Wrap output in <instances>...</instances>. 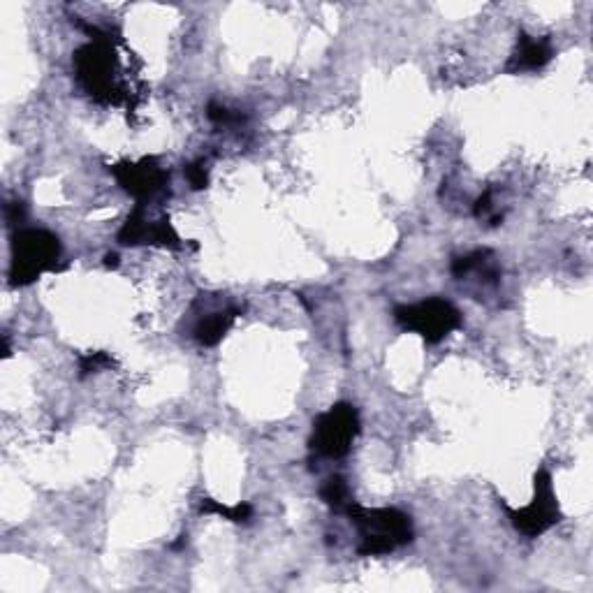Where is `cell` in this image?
Returning <instances> with one entry per match:
<instances>
[{"instance_id":"obj_6","label":"cell","mask_w":593,"mask_h":593,"mask_svg":"<svg viewBox=\"0 0 593 593\" xmlns=\"http://www.w3.org/2000/svg\"><path fill=\"white\" fill-rule=\"evenodd\" d=\"M503 508L508 512L512 526L526 538H540L552 526L561 522V508L559 501H556L552 475H549L547 468H540L536 473V480H533V499L529 505H524V508H510V505L503 503Z\"/></svg>"},{"instance_id":"obj_13","label":"cell","mask_w":593,"mask_h":593,"mask_svg":"<svg viewBox=\"0 0 593 593\" xmlns=\"http://www.w3.org/2000/svg\"><path fill=\"white\" fill-rule=\"evenodd\" d=\"M207 116H209L211 123H216V126H234V123L244 121V116L230 112L228 107L218 105V102H209Z\"/></svg>"},{"instance_id":"obj_4","label":"cell","mask_w":593,"mask_h":593,"mask_svg":"<svg viewBox=\"0 0 593 593\" xmlns=\"http://www.w3.org/2000/svg\"><path fill=\"white\" fill-rule=\"evenodd\" d=\"M394 322L406 332L420 334L424 341L434 346L461 327V313L448 299L429 297L417 304L397 306Z\"/></svg>"},{"instance_id":"obj_18","label":"cell","mask_w":593,"mask_h":593,"mask_svg":"<svg viewBox=\"0 0 593 593\" xmlns=\"http://www.w3.org/2000/svg\"><path fill=\"white\" fill-rule=\"evenodd\" d=\"M105 265H107L109 269H116V267H119V255H116V253H107V255H105Z\"/></svg>"},{"instance_id":"obj_12","label":"cell","mask_w":593,"mask_h":593,"mask_svg":"<svg viewBox=\"0 0 593 593\" xmlns=\"http://www.w3.org/2000/svg\"><path fill=\"white\" fill-rule=\"evenodd\" d=\"M320 499L325 501L332 510H339V512H346V508L353 499H350V489H348V482L341 478V475H334V478H329L325 485L320 489Z\"/></svg>"},{"instance_id":"obj_5","label":"cell","mask_w":593,"mask_h":593,"mask_svg":"<svg viewBox=\"0 0 593 593\" xmlns=\"http://www.w3.org/2000/svg\"><path fill=\"white\" fill-rule=\"evenodd\" d=\"M357 436H360V413L355 406L341 401V404H334L329 411L316 417L311 450L327 459H343L353 450Z\"/></svg>"},{"instance_id":"obj_8","label":"cell","mask_w":593,"mask_h":593,"mask_svg":"<svg viewBox=\"0 0 593 593\" xmlns=\"http://www.w3.org/2000/svg\"><path fill=\"white\" fill-rule=\"evenodd\" d=\"M119 241L123 246H163V248H181V237L177 230L172 228L170 218H160V221H151L146 216V204H137L130 211V216L119 230Z\"/></svg>"},{"instance_id":"obj_7","label":"cell","mask_w":593,"mask_h":593,"mask_svg":"<svg viewBox=\"0 0 593 593\" xmlns=\"http://www.w3.org/2000/svg\"><path fill=\"white\" fill-rule=\"evenodd\" d=\"M114 179L119 186L133 197L137 204H149L153 197H158L170 183V172L160 167L156 158H142L137 163H119L112 167Z\"/></svg>"},{"instance_id":"obj_1","label":"cell","mask_w":593,"mask_h":593,"mask_svg":"<svg viewBox=\"0 0 593 593\" xmlns=\"http://www.w3.org/2000/svg\"><path fill=\"white\" fill-rule=\"evenodd\" d=\"M346 515L360 531L362 556H383L392 549L413 543V522L406 512L397 508H362L360 503H350Z\"/></svg>"},{"instance_id":"obj_11","label":"cell","mask_w":593,"mask_h":593,"mask_svg":"<svg viewBox=\"0 0 593 593\" xmlns=\"http://www.w3.org/2000/svg\"><path fill=\"white\" fill-rule=\"evenodd\" d=\"M202 515H221L223 519L234 524H246L253 519V505L251 503H237V505H223L214 499H204L200 503Z\"/></svg>"},{"instance_id":"obj_17","label":"cell","mask_w":593,"mask_h":593,"mask_svg":"<svg viewBox=\"0 0 593 593\" xmlns=\"http://www.w3.org/2000/svg\"><path fill=\"white\" fill-rule=\"evenodd\" d=\"M492 209H494V204H492V190H487V193L482 195L478 202H475V218L489 216V214H492Z\"/></svg>"},{"instance_id":"obj_2","label":"cell","mask_w":593,"mask_h":593,"mask_svg":"<svg viewBox=\"0 0 593 593\" xmlns=\"http://www.w3.org/2000/svg\"><path fill=\"white\" fill-rule=\"evenodd\" d=\"M61 253V241L49 230H19L12 237L10 283L17 285V288H24V285L38 281L45 272H56Z\"/></svg>"},{"instance_id":"obj_16","label":"cell","mask_w":593,"mask_h":593,"mask_svg":"<svg viewBox=\"0 0 593 593\" xmlns=\"http://www.w3.org/2000/svg\"><path fill=\"white\" fill-rule=\"evenodd\" d=\"M24 216H26V209H24V204H21V202H7L5 204V221L10 225L21 223V221H24Z\"/></svg>"},{"instance_id":"obj_9","label":"cell","mask_w":593,"mask_h":593,"mask_svg":"<svg viewBox=\"0 0 593 593\" xmlns=\"http://www.w3.org/2000/svg\"><path fill=\"white\" fill-rule=\"evenodd\" d=\"M554 49L545 38H531V35L522 33L517 40L515 54L510 56L505 72L508 75H519V72H536L552 61Z\"/></svg>"},{"instance_id":"obj_15","label":"cell","mask_w":593,"mask_h":593,"mask_svg":"<svg viewBox=\"0 0 593 593\" xmlns=\"http://www.w3.org/2000/svg\"><path fill=\"white\" fill-rule=\"evenodd\" d=\"M112 364L114 360L107 353H89L79 360V371H82V376H89V373H98Z\"/></svg>"},{"instance_id":"obj_14","label":"cell","mask_w":593,"mask_h":593,"mask_svg":"<svg viewBox=\"0 0 593 593\" xmlns=\"http://www.w3.org/2000/svg\"><path fill=\"white\" fill-rule=\"evenodd\" d=\"M186 179L193 190H204L209 186V172L204 160H195V163L186 165Z\"/></svg>"},{"instance_id":"obj_3","label":"cell","mask_w":593,"mask_h":593,"mask_svg":"<svg viewBox=\"0 0 593 593\" xmlns=\"http://www.w3.org/2000/svg\"><path fill=\"white\" fill-rule=\"evenodd\" d=\"M77 82L84 86L86 93H91L95 100L116 102L119 89H116V54L109 35L98 40H91L89 45L79 47L72 56Z\"/></svg>"},{"instance_id":"obj_10","label":"cell","mask_w":593,"mask_h":593,"mask_svg":"<svg viewBox=\"0 0 593 593\" xmlns=\"http://www.w3.org/2000/svg\"><path fill=\"white\" fill-rule=\"evenodd\" d=\"M241 316L239 309H223V311H214L207 313L197 320L195 325V341L204 348H214L225 339V334L230 332L234 320Z\"/></svg>"}]
</instances>
